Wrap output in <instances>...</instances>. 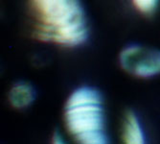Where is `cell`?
<instances>
[{
	"instance_id": "6da1fadb",
	"label": "cell",
	"mask_w": 160,
	"mask_h": 144,
	"mask_svg": "<svg viewBox=\"0 0 160 144\" xmlns=\"http://www.w3.org/2000/svg\"><path fill=\"white\" fill-rule=\"evenodd\" d=\"M35 36L45 42L77 46L88 37L81 0H30Z\"/></svg>"
},
{
	"instance_id": "7a4b0ae2",
	"label": "cell",
	"mask_w": 160,
	"mask_h": 144,
	"mask_svg": "<svg viewBox=\"0 0 160 144\" xmlns=\"http://www.w3.org/2000/svg\"><path fill=\"white\" fill-rule=\"evenodd\" d=\"M63 116L67 132L76 142H109L103 96L93 86H81L69 95L64 105Z\"/></svg>"
},
{
	"instance_id": "3957f363",
	"label": "cell",
	"mask_w": 160,
	"mask_h": 144,
	"mask_svg": "<svg viewBox=\"0 0 160 144\" xmlns=\"http://www.w3.org/2000/svg\"><path fill=\"white\" fill-rule=\"evenodd\" d=\"M119 64L128 74L138 78L160 75V49L143 44L126 46L119 55Z\"/></svg>"
},
{
	"instance_id": "277c9868",
	"label": "cell",
	"mask_w": 160,
	"mask_h": 144,
	"mask_svg": "<svg viewBox=\"0 0 160 144\" xmlns=\"http://www.w3.org/2000/svg\"><path fill=\"white\" fill-rule=\"evenodd\" d=\"M11 106L18 110H23L31 106L36 100V90L34 86L26 82L14 84L8 94Z\"/></svg>"
},
{
	"instance_id": "5b68a950",
	"label": "cell",
	"mask_w": 160,
	"mask_h": 144,
	"mask_svg": "<svg viewBox=\"0 0 160 144\" xmlns=\"http://www.w3.org/2000/svg\"><path fill=\"white\" fill-rule=\"evenodd\" d=\"M122 138L127 144H143L146 142V136L141 122L133 111H128L125 114L122 126Z\"/></svg>"
},
{
	"instance_id": "8992f818",
	"label": "cell",
	"mask_w": 160,
	"mask_h": 144,
	"mask_svg": "<svg viewBox=\"0 0 160 144\" xmlns=\"http://www.w3.org/2000/svg\"><path fill=\"white\" fill-rule=\"evenodd\" d=\"M134 8L142 13H152L158 7L159 0H132Z\"/></svg>"
}]
</instances>
